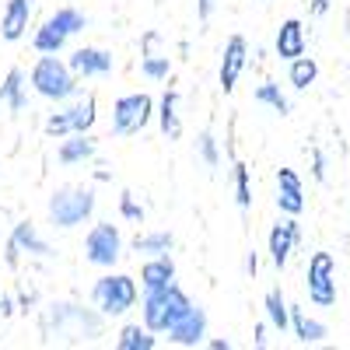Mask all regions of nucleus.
Instances as JSON below:
<instances>
[{
	"mask_svg": "<svg viewBox=\"0 0 350 350\" xmlns=\"http://www.w3.org/2000/svg\"><path fill=\"white\" fill-rule=\"evenodd\" d=\"M270 259H273V267L277 270H284L287 267V259H291V252H295L298 245H301V224L295 221V217H287V221H280V224H273V231H270Z\"/></svg>",
	"mask_w": 350,
	"mask_h": 350,
	"instance_id": "11",
	"label": "nucleus"
},
{
	"mask_svg": "<svg viewBox=\"0 0 350 350\" xmlns=\"http://www.w3.org/2000/svg\"><path fill=\"white\" fill-rule=\"evenodd\" d=\"M84 256H88V262H95V267H112V262L123 256L120 228L105 224V221L95 224L92 231H88V239H84Z\"/></svg>",
	"mask_w": 350,
	"mask_h": 350,
	"instance_id": "8",
	"label": "nucleus"
},
{
	"mask_svg": "<svg viewBox=\"0 0 350 350\" xmlns=\"http://www.w3.org/2000/svg\"><path fill=\"white\" fill-rule=\"evenodd\" d=\"M11 242H14L21 252H32V256H42V259H46V256H53V249H49V245L36 235V228L28 224V221L14 224V231H11Z\"/></svg>",
	"mask_w": 350,
	"mask_h": 350,
	"instance_id": "22",
	"label": "nucleus"
},
{
	"mask_svg": "<svg viewBox=\"0 0 350 350\" xmlns=\"http://www.w3.org/2000/svg\"><path fill=\"white\" fill-rule=\"evenodd\" d=\"M203 336H207V312L189 301V308L168 326V340L179 347H196Z\"/></svg>",
	"mask_w": 350,
	"mask_h": 350,
	"instance_id": "9",
	"label": "nucleus"
},
{
	"mask_svg": "<svg viewBox=\"0 0 350 350\" xmlns=\"http://www.w3.org/2000/svg\"><path fill=\"white\" fill-rule=\"evenodd\" d=\"M235 203L239 211H249L252 207V186H249V168L239 161L235 165Z\"/></svg>",
	"mask_w": 350,
	"mask_h": 350,
	"instance_id": "30",
	"label": "nucleus"
},
{
	"mask_svg": "<svg viewBox=\"0 0 350 350\" xmlns=\"http://www.w3.org/2000/svg\"><path fill=\"white\" fill-rule=\"evenodd\" d=\"M67 67L74 70V77H102V74L112 70V53L95 49V46H84V49H77L70 56Z\"/></svg>",
	"mask_w": 350,
	"mask_h": 350,
	"instance_id": "13",
	"label": "nucleus"
},
{
	"mask_svg": "<svg viewBox=\"0 0 350 350\" xmlns=\"http://www.w3.org/2000/svg\"><path fill=\"white\" fill-rule=\"evenodd\" d=\"M92 301H95L105 315H123V312H130L133 301H137V284H133V277L109 273V277H102V280L92 287Z\"/></svg>",
	"mask_w": 350,
	"mask_h": 350,
	"instance_id": "5",
	"label": "nucleus"
},
{
	"mask_svg": "<svg viewBox=\"0 0 350 350\" xmlns=\"http://www.w3.org/2000/svg\"><path fill=\"white\" fill-rule=\"evenodd\" d=\"M42 329L49 336H70V340H92L95 333H102V319L84 312L77 305H53L46 315H42Z\"/></svg>",
	"mask_w": 350,
	"mask_h": 350,
	"instance_id": "2",
	"label": "nucleus"
},
{
	"mask_svg": "<svg viewBox=\"0 0 350 350\" xmlns=\"http://www.w3.org/2000/svg\"><path fill=\"white\" fill-rule=\"evenodd\" d=\"M18 252H21V249H18L14 242H8V267H18Z\"/></svg>",
	"mask_w": 350,
	"mask_h": 350,
	"instance_id": "38",
	"label": "nucleus"
},
{
	"mask_svg": "<svg viewBox=\"0 0 350 350\" xmlns=\"http://www.w3.org/2000/svg\"><path fill=\"white\" fill-rule=\"evenodd\" d=\"M14 312V301L11 298H0V315H11Z\"/></svg>",
	"mask_w": 350,
	"mask_h": 350,
	"instance_id": "40",
	"label": "nucleus"
},
{
	"mask_svg": "<svg viewBox=\"0 0 350 350\" xmlns=\"http://www.w3.org/2000/svg\"><path fill=\"white\" fill-rule=\"evenodd\" d=\"M0 102H4L11 112H21L28 105V95H25V70L21 67H11L4 84H0Z\"/></svg>",
	"mask_w": 350,
	"mask_h": 350,
	"instance_id": "17",
	"label": "nucleus"
},
{
	"mask_svg": "<svg viewBox=\"0 0 350 350\" xmlns=\"http://www.w3.org/2000/svg\"><path fill=\"white\" fill-rule=\"evenodd\" d=\"M329 4H333V0H312V8H308V11H312L315 18H323V14L329 11Z\"/></svg>",
	"mask_w": 350,
	"mask_h": 350,
	"instance_id": "37",
	"label": "nucleus"
},
{
	"mask_svg": "<svg viewBox=\"0 0 350 350\" xmlns=\"http://www.w3.org/2000/svg\"><path fill=\"white\" fill-rule=\"evenodd\" d=\"M267 319H270V326H273L277 333H287V329H291V305L284 301L280 287L267 291Z\"/></svg>",
	"mask_w": 350,
	"mask_h": 350,
	"instance_id": "24",
	"label": "nucleus"
},
{
	"mask_svg": "<svg viewBox=\"0 0 350 350\" xmlns=\"http://www.w3.org/2000/svg\"><path fill=\"white\" fill-rule=\"evenodd\" d=\"M64 46H67V36H64L56 25H49V21L36 32V49H39V53H60Z\"/></svg>",
	"mask_w": 350,
	"mask_h": 350,
	"instance_id": "28",
	"label": "nucleus"
},
{
	"mask_svg": "<svg viewBox=\"0 0 350 350\" xmlns=\"http://www.w3.org/2000/svg\"><path fill=\"white\" fill-rule=\"evenodd\" d=\"M151 112H154L151 95H123L120 102L112 105V133L116 137L140 133L144 126L151 123Z\"/></svg>",
	"mask_w": 350,
	"mask_h": 350,
	"instance_id": "7",
	"label": "nucleus"
},
{
	"mask_svg": "<svg viewBox=\"0 0 350 350\" xmlns=\"http://www.w3.org/2000/svg\"><path fill=\"white\" fill-rule=\"evenodd\" d=\"M64 116H67V123H70V133H88L95 126V98L92 95H84V98H77L70 109H64Z\"/></svg>",
	"mask_w": 350,
	"mask_h": 350,
	"instance_id": "18",
	"label": "nucleus"
},
{
	"mask_svg": "<svg viewBox=\"0 0 350 350\" xmlns=\"http://www.w3.org/2000/svg\"><path fill=\"white\" fill-rule=\"evenodd\" d=\"M312 175H315V183H326V154L312 148Z\"/></svg>",
	"mask_w": 350,
	"mask_h": 350,
	"instance_id": "35",
	"label": "nucleus"
},
{
	"mask_svg": "<svg viewBox=\"0 0 350 350\" xmlns=\"http://www.w3.org/2000/svg\"><path fill=\"white\" fill-rule=\"evenodd\" d=\"M133 249L144 252V256H168L175 249V239L168 235V231H151V235H140L133 242Z\"/></svg>",
	"mask_w": 350,
	"mask_h": 350,
	"instance_id": "25",
	"label": "nucleus"
},
{
	"mask_svg": "<svg viewBox=\"0 0 350 350\" xmlns=\"http://www.w3.org/2000/svg\"><path fill=\"white\" fill-rule=\"evenodd\" d=\"M259 105H270L273 112H280V116H287L291 112V102H287V95L280 92V84H273V81H262L259 88H256V95H252Z\"/></svg>",
	"mask_w": 350,
	"mask_h": 350,
	"instance_id": "26",
	"label": "nucleus"
},
{
	"mask_svg": "<svg viewBox=\"0 0 350 350\" xmlns=\"http://www.w3.org/2000/svg\"><path fill=\"white\" fill-rule=\"evenodd\" d=\"M140 280H144V291H158V287L175 284V262L168 256H151L140 270Z\"/></svg>",
	"mask_w": 350,
	"mask_h": 350,
	"instance_id": "16",
	"label": "nucleus"
},
{
	"mask_svg": "<svg viewBox=\"0 0 350 350\" xmlns=\"http://www.w3.org/2000/svg\"><path fill=\"white\" fill-rule=\"evenodd\" d=\"M277 207L291 217L305 211V186L295 168H277Z\"/></svg>",
	"mask_w": 350,
	"mask_h": 350,
	"instance_id": "12",
	"label": "nucleus"
},
{
	"mask_svg": "<svg viewBox=\"0 0 350 350\" xmlns=\"http://www.w3.org/2000/svg\"><path fill=\"white\" fill-rule=\"evenodd\" d=\"M154 333L148 329V326H126L123 333H120V340H116V347H120V350H154Z\"/></svg>",
	"mask_w": 350,
	"mask_h": 350,
	"instance_id": "27",
	"label": "nucleus"
},
{
	"mask_svg": "<svg viewBox=\"0 0 350 350\" xmlns=\"http://www.w3.org/2000/svg\"><path fill=\"white\" fill-rule=\"evenodd\" d=\"M56 158H60V165H77V161L95 158V140L84 137V133H74V140H64V144H60Z\"/></svg>",
	"mask_w": 350,
	"mask_h": 350,
	"instance_id": "20",
	"label": "nucleus"
},
{
	"mask_svg": "<svg viewBox=\"0 0 350 350\" xmlns=\"http://www.w3.org/2000/svg\"><path fill=\"white\" fill-rule=\"evenodd\" d=\"M95 211V193L92 189H56L49 196V221L53 228H77L81 221H88Z\"/></svg>",
	"mask_w": 350,
	"mask_h": 350,
	"instance_id": "4",
	"label": "nucleus"
},
{
	"mask_svg": "<svg viewBox=\"0 0 350 350\" xmlns=\"http://www.w3.org/2000/svg\"><path fill=\"white\" fill-rule=\"evenodd\" d=\"M273 49H277L280 60H287V64L295 60V56H301V53H305V25H301L298 18H287V21L277 28Z\"/></svg>",
	"mask_w": 350,
	"mask_h": 350,
	"instance_id": "14",
	"label": "nucleus"
},
{
	"mask_svg": "<svg viewBox=\"0 0 350 350\" xmlns=\"http://www.w3.org/2000/svg\"><path fill=\"white\" fill-rule=\"evenodd\" d=\"M214 8H217V0H196V18L200 21H211Z\"/></svg>",
	"mask_w": 350,
	"mask_h": 350,
	"instance_id": "36",
	"label": "nucleus"
},
{
	"mask_svg": "<svg viewBox=\"0 0 350 350\" xmlns=\"http://www.w3.org/2000/svg\"><path fill=\"white\" fill-rule=\"evenodd\" d=\"M291 333H295L301 343H323L326 340V326L308 319L301 308H291Z\"/></svg>",
	"mask_w": 350,
	"mask_h": 350,
	"instance_id": "21",
	"label": "nucleus"
},
{
	"mask_svg": "<svg viewBox=\"0 0 350 350\" xmlns=\"http://www.w3.org/2000/svg\"><path fill=\"white\" fill-rule=\"evenodd\" d=\"M315 77H319V64L312 60V56H295L291 60V70H287V81H291V88L295 92H305L308 84H315Z\"/></svg>",
	"mask_w": 350,
	"mask_h": 350,
	"instance_id": "23",
	"label": "nucleus"
},
{
	"mask_svg": "<svg viewBox=\"0 0 350 350\" xmlns=\"http://www.w3.org/2000/svg\"><path fill=\"white\" fill-rule=\"evenodd\" d=\"M211 347H214V350H231V340H214Z\"/></svg>",
	"mask_w": 350,
	"mask_h": 350,
	"instance_id": "42",
	"label": "nucleus"
},
{
	"mask_svg": "<svg viewBox=\"0 0 350 350\" xmlns=\"http://www.w3.org/2000/svg\"><path fill=\"white\" fill-rule=\"evenodd\" d=\"M245 64H249V46H245V39H242V36H231V39L224 42L221 74H217V77H221V88H224V95L235 92V84H239Z\"/></svg>",
	"mask_w": 350,
	"mask_h": 350,
	"instance_id": "10",
	"label": "nucleus"
},
{
	"mask_svg": "<svg viewBox=\"0 0 350 350\" xmlns=\"http://www.w3.org/2000/svg\"><path fill=\"white\" fill-rule=\"evenodd\" d=\"M28 18H32V0H8L4 21H0V36L8 42H18L28 28Z\"/></svg>",
	"mask_w": 350,
	"mask_h": 350,
	"instance_id": "15",
	"label": "nucleus"
},
{
	"mask_svg": "<svg viewBox=\"0 0 350 350\" xmlns=\"http://www.w3.org/2000/svg\"><path fill=\"white\" fill-rule=\"evenodd\" d=\"M245 270L256 277V270H259V259H256V252H249V259H245Z\"/></svg>",
	"mask_w": 350,
	"mask_h": 350,
	"instance_id": "39",
	"label": "nucleus"
},
{
	"mask_svg": "<svg viewBox=\"0 0 350 350\" xmlns=\"http://www.w3.org/2000/svg\"><path fill=\"white\" fill-rule=\"evenodd\" d=\"M186 308H189V298L175 284L158 287V291H148V295H144V326H148L151 333H168V326Z\"/></svg>",
	"mask_w": 350,
	"mask_h": 350,
	"instance_id": "3",
	"label": "nucleus"
},
{
	"mask_svg": "<svg viewBox=\"0 0 350 350\" xmlns=\"http://www.w3.org/2000/svg\"><path fill=\"white\" fill-rule=\"evenodd\" d=\"M140 70H144V77H151V81H165L168 74H172V60L168 56H144L140 60Z\"/></svg>",
	"mask_w": 350,
	"mask_h": 350,
	"instance_id": "31",
	"label": "nucleus"
},
{
	"mask_svg": "<svg viewBox=\"0 0 350 350\" xmlns=\"http://www.w3.org/2000/svg\"><path fill=\"white\" fill-rule=\"evenodd\" d=\"M196 148H200V158L207 161V168H217V165H221V154H217V140H214V133H211V130H203V133H200Z\"/></svg>",
	"mask_w": 350,
	"mask_h": 350,
	"instance_id": "32",
	"label": "nucleus"
},
{
	"mask_svg": "<svg viewBox=\"0 0 350 350\" xmlns=\"http://www.w3.org/2000/svg\"><path fill=\"white\" fill-rule=\"evenodd\" d=\"M158 123H161V133H165L168 140H175V137L183 133V123H179V95H175V92H165V95H161Z\"/></svg>",
	"mask_w": 350,
	"mask_h": 350,
	"instance_id": "19",
	"label": "nucleus"
},
{
	"mask_svg": "<svg viewBox=\"0 0 350 350\" xmlns=\"http://www.w3.org/2000/svg\"><path fill=\"white\" fill-rule=\"evenodd\" d=\"M120 214H123L126 221H133V224L144 221V207L133 200V193H123V196H120Z\"/></svg>",
	"mask_w": 350,
	"mask_h": 350,
	"instance_id": "33",
	"label": "nucleus"
},
{
	"mask_svg": "<svg viewBox=\"0 0 350 350\" xmlns=\"http://www.w3.org/2000/svg\"><path fill=\"white\" fill-rule=\"evenodd\" d=\"M46 133H49V137H56V140H60V137H70V123H67V116H64V112H53L49 120H46Z\"/></svg>",
	"mask_w": 350,
	"mask_h": 350,
	"instance_id": "34",
	"label": "nucleus"
},
{
	"mask_svg": "<svg viewBox=\"0 0 350 350\" xmlns=\"http://www.w3.org/2000/svg\"><path fill=\"white\" fill-rule=\"evenodd\" d=\"M32 88L49 102H67L77 95V77L67 64L56 60V53H42L32 67Z\"/></svg>",
	"mask_w": 350,
	"mask_h": 350,
	"instance_id": "1",
	"label": "nucleus"
},
{
	"mask_svg": "<svg viewBox=\"0 0 350 350\" xmlns=\"http://www.w3.org/2000/svg\"><path fill=\"white\" fill-rule=\"evenodd\" d=\"M49 25H56V28H60V32L70 39V36H77L81 28L88 25V18H84L81 11H74V8H64V11H56V14L49 18Z\"/></svg>",
	"mask_w": 350,
	"mask_h": 350,
	"instance_id": "29",
	"label": "nucleus"
},
{
	"mask_svg": "<svg viewBox=\"0 0 350 350\" xmlns=\"http://www.w3.org/2000/svg\"><path fill=\"white\" fill-rule=\"evenodd\" d=\"M308 298L319 308H333L336 305V259L329 252H315L308 259Z\"/></svg>",
	"mask_w": 350,
	"mask_h": 350,
	"instance_id": "6",
	"label": "nucleus"
},
{
	"mask_svg": "<svg viewBox=\"0 0 350 350\" xmlns=\"http://www.w3.org/2000/svg\"><path fill=\"white\" fill-rule=\"evenodd\" d=\"M256 347H267V326L256 329Z\"/></svg>",
	"mask_w": 350,
	"mask_h": 350,
	"instance_id": "41",
	"label": "nucleus"
}]
</instances>
